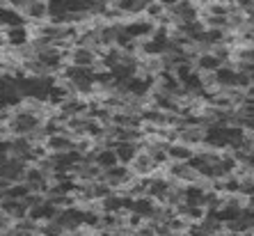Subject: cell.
<instances>
[{
	"label": "cell",
	"instance_id": "obj_12",
	"mask_svg": "<svg viewBox=\"0 0 254 236\" xmlns=\"http://www.w3.org/2000/svg\"><path fill=\"white\" fill-rule=\"evenodd\" d=\"M30 193H32V188H30L28 183H25V181H16V183H12V188H9L7 197H12V200H25Z\"/></svg>",
	"mask_w": 254,
	"mask_h": 236
},
{
	"label": "cell",
	"instance_id": "obj_6",
	"mask_svg": "<svg viewBox=\"0 0 254 236\" xmlns=\"http://www.w3.org/2000/svg\"><path fill=\"white\" fill-rule=\"evenodd\" d=\"M167 154H170V163H190V160L195 158L197 149L181 140H174L167 145Z\"/></svg>",
	"mask_w": 254,
	"mask_h": 236
},
{
	"label": "cell",
	"instance_id": "obj_1",
	"mask_svg": "<svg viewBox=\"0 0 254 236\" xmlns=\"http://www.w3.org/2000/svg\"><path fill=\"white\" fill-rule=\"evenodd\" d=\"M133 177H135V172L130 170V165L119 163V165L110 167V170H103V177L101 179H103L113 190H124L126 183H128Z\"/></svg>",
	"mask_w": 254,
	"mask_h": 236
},
{
	"label": "cell",
	"instance_id": "obj_4",
	"mask_svg": "<svg viewBox=\"0 0 254 236\" xmlns=\"http://www.w3.org/2000/svg\"><path fill=\"white\" fill-rule=\"evenodd\" d=\"M25 16V21H28V25H42L46 23L48 18V0H35V2H30L28 7H25L23 12H21Z\"/></svg>",
	"mask_w": 254,
	"mask_h": 236
},
{
	"label": "cell",
	"instance_id": "obj_13",
	"mask_svg": "<svg viewBox=\"0 0 254 236\" xmlns=\"http://www.w3.org/2000/svg\"><path fill=\"white\" fill-rule=\"evenodd\" d=\"M9 188H12V181H9V179H5V177H0V202L7 197Z\"/></svg>",
	"mask_w": 254,
	"mask_h": 236
},
{
	"label": "cell",
	"instance_id": "obj_8",
	"mask_svg": "<svg viewBox=\"0 0 254 236\" xmlns=\"http://www.w3.org/2000/svg\"><path fill=\"white\" fill-rule=\"evenodd\" d=\"M46 147L51 154H64V152H73L76 149V138L71 133H58V136H51L46 140Z\"/></svg>",
	"mask_w": 254,
	"mask_h": 236
},
{
	"label": "cell",
	"instance_id": "obj_10",
	"mask_svg": "<svg viewBox=\"0 0 254 236\" xmlns=\"http://www.w3.org/2000/svg\"><path fill=\"white\" fill-rule=\"evenodd\" d=\"M92 160H94L101 170H110V167L119 165L117 152H115V147H110V145H103V147L99 145L96 152H94V156H92Z\"/></svg>",
	"mask_w": 254,
	"mask_h": 236
},
{
	"label": "cell",
	"instance_id": "obj_2",
	"mask_svg": "<svg viewBox=\"0 0 254 236\" xmlns=\"http://www.w3.org/2000/svg\"><path fill=\"white\" fill-rule=\"evenodd\" d=\"M99 51L92 46H73L71 51H66V60L69 65L76 67H87V69H94L99 65Z\"/></svg>",
	"mask_w": 254,
	"mask_h": 236
},
{
	"label": "cell",
	"instance_id": "obj_3",
	"mask_svg": "<svg viewBox=\"0 0 254 236\" xmlns=\"http://www.w3.org/2000/svg\"><path fill=\"white\" fill-rule=\"evenodd\" d=\"M5 37H7V46H12V48H25V46H30V44H32V39H35V32H32V28H30L28 23H23V25L7 28Z\"/></svg>",
	"mask_w": 254,
	"mask_h": 236
},
{
	"label": "cell",
	"instance_id": "obj_14",
	"mask_svg": "<svg viewBox=\"0 0 254 236\" xmlns=\"http://www.w3.org/2000/svg\"><path fill=\"white\" fill-rule=\"evenodd\" d=\"M0 5H2V0H0Z\"/></svg>",
	"mask_w": 254,
	"mask_h": 236
},
{
	"label": "cell",
	"instance_id": "obj_7",
	"mask_svg": "<svg viewBox=\"0 0 254 236\" xmlns=\"http://www.w3.org/2000/svg\"><path fill=\"white\" fill-rule=\"evenodd\" d=\"M130 170L135 172V177H154L156 172H160V167L156 165V160L147 152H140L135 160L130 163Z\"/></svg>",
	"mask_w": 254,
	"mask_h": 236
},
{
	"label": "cell",
	"instance_id": "obj_5",
	"mask_svg": "<svg viewBox=\"0 0 254 236\" xmlns=\"http://www.w3.org/2000/svg\"><path fill=\"white\" fill-rule=\"evenodd\" d=\"M0 209H2V213H5L12 223L28 218V213H30L28 202L25 200H12V197H5V200L0 202Z\"/></svg>",
	"mask_w": 254,
	"mask_h": 236
},
{
	"label": "cell",
	"instance_id": "obj_9",
	"mask_svg": "<svg viewBox=\"0 0 254 236\" xmlns=\"http://www.w3.org/2000/svg\"><path fill=\"white\" fill-rule=\"evenodd\" d=\"M222 65H225V62L213 53V51H201L195 58V69L199 71V74H215Z\"/></svg>",
	"mask_w": 254,
	"mask_h": 236
},
{
	"label": "cell",
	"instance_id": "obj_11",
	"mask_svg": "<svg viewBox=\"0 0 254 236\" xmlns=\"http://www.w3.org/2000/svg\"><path fill=\"white\" fill-rule=\"evenodd\" d=\"M115 152H117V158L119 163H124V165H130L135 156L140 154V142H130V140H117L113 145Z\"/></svg>",
	"mask_w": 254,
	"mask_h": 236
}]
</instances>
